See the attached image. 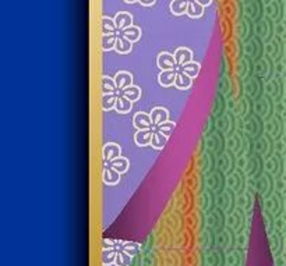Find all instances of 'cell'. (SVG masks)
Wrapping results in <instances>:
<instances>
[{"instance_id": "7402d4cb", "label": "cell", "mask_w": 286, "mask_h": 266, "mask_svg": "<svg viewBox=\"0 0 286 266\" xmlns=\"http://www.w3.org/2000/svg\"><path fill=\"white\" fill-rule=\"evenodd\" d=\"M186 14H187L190 18H200L204 14V7L200 6L196 1H193V0H188Z\"/></svg>"}, {"instance_id": "ac0fdd59", "label": "cell", "mask_w": 286, "mask_h": 266, "mask_svg": "<svg viewBox=\"0 0 286 266\" xmlns=\"http://www.w3.org/2000/svg\"><path fill=\"white\" fill-rule=\"evenodd\" d=\"M188 0H172L169 10L173 16H183L186 14V9H187Z\"/></svg>"}, {"instance_id": "2e32d148", "label": "cell", "mask_w": 286, "mask_h": 266, "mask_svg": "<svg viewBox=\"0 0 286 266\" xmlns=\"http://www.w3.org/2000/svg\"><path fill=\"white\" fill-rule=\"evenodd\" d=\"M129 166H130L129 160L126 157H123V156H119V157H116V159H113V160L109 162V167H112L113 170H116L119 174L126 173L129 170Z\"/></svg>"}, {"instance_id": "d6986e66", "label": "cell", "mask_w": 286, "mask_h": 266, "mask_svg": "<svg viewBox=\"0 0 286 266\" xmlns=\"http://www.w3.org/2000/svg\"><path fill=\"white\" fill-rule=\"evenodd\" d=\"M182 73H185L186 76H188L190 78H196L200 74V70H201V64L197 63V62H188L185 66L180 67Z\"/></svg>"}, {"instance_id": "cb8c5ba5", "label": "cell", "mask_w": 286, "mask_h": 266, "mask_svg": "<svg viewBox=\"0 0 286 266\" xmlns=\"http://www.w3.org/2000/svg\"><path fill=\"white\" fill-rule=\"evenodd\" d=\"M133 264V256L127 255L124 251L116 250V255H115V264L116 266H130Z\"/></svg>"}, {"instance_id": "ba28073f", "label": "cell", "mask_w": 286, "mask_h": 266, "mask_svg": "<svg viewBox=\"0 0 286 266\" xmlns=\"http://www.w3.org/2000/svg\"><path fill=\"white\" fill-rule=\"evenodd\" d=\"M102 181L106 186H116L120 181V174L116 170H113L112 167L106 166L102 170Z\"/></svg>"}, {"instance_id": "4fadbf2b", "label": "cell", "mask_w": 286, "mask_h": 266, "mask_svg": "<svg viewBox=\"0 0 286 266\" xmlns=\"http://www.w3.org/2000/svg\"><path fill=\"white\" fill-rule=\"evenodd\" d=\"M173 85L177 89H180V91H186V89H188L193 85V78H190L185 73H182V71H177Z\"/></svg>"}, {"instance_id": "d4e9b609", "label": "cell", "mask_w": 286, "mask_h": 266, "mask_svg": "<svg viewBox=\"0 0 286 266\" xmlns=\"http://www.w3.org/2000/svg\"><path fill=\"white\" fill-rule=\"evenodd\" d=\"M116 96L115 94H106V95H102L101 98V108L103 111H110L115 109V100H116Z\"/></svg>"}, {"instance_id": "30bf717a", "label": "cell", "mask_w": 286, "mask_h": 266, "mask_svg": "<svg viewBox=\"0 0 286 266\" xmlns=\"http://www.w3.org/2000/svg\"><path fill=\"white\" fill-rule=\"evenodd\" d=\"M113 49H115L119 55H129V53L132 52L133 44L130 41H127L126 38H123L121 35H118Z\"/></svg>"}, {"instance_id": "4dcf8cb0", "label": "cell", "mask_w": 286, "mask_h": 266, "mask_svg": "<svg viewBox=\"0 0 286 266\" xmlns=\"http://www.w3.org/2000/svg\"><path fill=\"white\" fill-rule=\"evenodd\" d=\"M124 1H126L127 4H133V3H135L137 0H124Z\"/></svg>"}, {"instance_id": "44dd1931", "label": "cell", "mask_w": 286, "mask_h": 266, "mask_svg": "<svg viewBox=\"0 0 286 266\" xmlns=\"http://www.w3.org/2000/svg\"><path fill=\"white\" fill-rule=\"evenodd\" d=\"M101 89H102V95H106V94H116L118 92V88L115 85V81L113 78L108 77V76H103L101 78Z\"/></svg>"}, {"instance_id": "8fae6325", "label": "cell", "mask_w": 286, "mask_h": 266, "mask_svg": "<svg viewBox=\"0 0 286 266\" xmlns=\"http://www.w3.org/2000/svg\"><path fill=\"white\" fill-rule=\"evenodd\" d=\"M151 137H152V130H137V133L134 134V142L138 146H147L151 142Z\"/></svg>"}, {"instance_id": "6da1fadb", "label": "cell", "mask_w": 286, "mask_h": 266, "mask_svg": "<svg viewBox=\"0 0 286 266\" xmlns=\"http://www.w3.org/2000/svg\"><path fill=\"white\" fill-rule=\"evenodd\" d=\"M156 66L159 67L161 71H165V70H176L177 67L173 55H170V53H168V52H162L161 55L158 56V59H156Z\"/></svg>"}, {"instance_id": "603a6c76", "label": "cell", "mask_w": 286, "mask_h": 266, "mask_svg": "<svg viewBox=\"0 0 286 266\" xmlns=\"http://www.w3.org/2000/svg\"><path fill=\"white\" fill-rule=\"evenodd\" d=\"M118 248H103L102 255H101V262L103 266H110L115 264V255H116Z\"/></svg>"}, {"instance_id": "4316f807", "label": "cell", "mask_w": 286, "mask_h": 266, "mask_svg": "<svg viewBox=\"0 0 286 266\" xmlns=\"http://www.w3.org/2000/svg\"><path fill=\"white\" fill-rule=\"evenodd\" d=\"M175 128H176V124H175V123H170L169 120H168L166 123H162L161 125H158V127H156V131H159V133L164 134L165 137L169 138V137L173 134Z\"/></svg>"}, {"instance_id": "52a82bcc", "label": "cell", "mask_w": 286, "mask_h": 266, "mask_svg": "<svg viewBox=\"0 0 286 266\" xmlns=\"http://www.w3.org/2000/svg\"><path fill=\"white\" fill-rule=\"evenodd\" d=\"M113 81H115L116 88L121 91V89L127 88V87L133 85V76L129 71H119V73L115 76Z\"/></svg>"}, {"instance_id": "5b68a950", "label": "cell", "mask_w": 286, "mask_h": 266, "mask_svg": "<svg viewBox=\"0 0 286 266\" xmlns=\"http://www.w3.org/2000/svg\"><path fill=\"white\" fill-rule=\"evenodd\" d=\"M113 22H115V27H116V31H121L127 27L133 25V16L130 13H126V11H120L113 18Z\"/></svg>"}, {"instance_id": "7c38bea8", "label": "cell", "mask_w": 286, "mask_h": 266, "mask_svg": "<svg viewBox=\"0 0 286 266\" xmlns=\"http://www.w3.org/2000/svg\"><path fill=\"white\" fill-rule=\"evenodd\" d=\"M133 109V103L129 99H126L123 95H119L116 96V100H115V110L119 111L120 114H127L130 113Z\"/></svg>"}, {"instance_id": "7a4b0ae2", "label": "cell", "mask_w": 286, "mask_h": 266, "mask_svg": "<svg viewBox=\"0 0 286 266\" xmlns=\"http://www.w3.org/2000/svg\"><path fill=\"white\" fill-rule=\"evenodd\" d=\"M133 124L137 130H148L152 127V123H151V119H150V114L148 113H144V111H138L134 114L133 117Z\"/></svg>"}, {"instance_id": "e0dca14e", "label": "cell", "mask_w": 286, "mask_h": 266, "mask_svg": "<svg viewBox=\"0 0 286 266\" xmlns=\"http://www.w3.org/2000/svg\"><path fill=\"white\" fill-rule=\"evenodd\" d=\"M121 95L126 99L130 100L132 103H134V102L140 100V98H141V89L138 88V87H135V85H130L127 88L121 89Z\"/></svg>"}, {"instance_id": "484cf974", "label": "cell", "mask_w": 286, "mask_h": 266, "mask_svg": "<svg viewBox=\"0 0 286 266\" xmlns=\"http://www.w3.org/2000/svg\"><path fill=\"white\" fill-rule=\"evenodd\" d=\"M101 31H102V35H106V33H116V27H115L113 18H109V17L103 16L102 20H101Z\"/></svg>"}, {"instance_id": "f1b7e54d", "label": "cell", "mask_w": 286, "mask_h": 266, "mask_svg": "<svg viewBox=\"0 0 286 266\" xmlns=\"http://www.w3.org/2000/svg\"><path fill=\"white\" fill-rule=\"evenodd\" d=\"M141 6H145V7H150V6H152L155 4V1L156 0H137Z\"/></svg>"}, {"instance_id": "f546056e", "label": "cell", "mask_w": 286, "mask_h": 266, "mask_svg": "<svg viewBox=\"0 0 286 266\" xmlns=\"http://www.w3.org/2000/svg\"><path fill=\"white\" fill-rule=\"evenodd\" d=\"M193 1H196L200 6H202V7H208L209 4L212 3V0H193Z\"/></svg>"}, {"instance_id": "ffe728a7", "label": "cell", "mask_w": 286, "mask_h": 266, "mask_svg": "<svg viewBox=\"0 0 286 266\" xmlns=\"http://www.w3.org/2000/svg\"><path fill=\"white\" fill-rule=\"evenodd\" d=\"M116 38H118V33H106V35H102V36H101V47H102V50H103V52L113 50L115 42H116Z\"/></svg>"}, {"instance_id": "9c48e42d", "label": "cell", "mask_w": 286, "mask_h": 266, "mask_svg": "<svg viewBox=\"0 0 286 266\" xmlns=\"http://www.w3.org/2000/svg\"><path fill=\"white\" fill-rule=\"evenodd\" d=\"M176 70H165V71H161L159 76H158V82L161 87L164 88H169L173 85L175 82V78H176Z\"/></svg>"}, {"instance_id": "9a60e30c", "label": "cell", "mask_w": 286, "mask_h": 266, "mask_svg": "<svg viewBox=\"0 0 286 266\" xmlns=\"http://www.w3.org/2000/svg\"><path fill=\"white\" fill-rule=\"evenodd\" d=\"M168 140H169L168 137H165L164 134H161L159 131L155 130V131H152V137H151L150 145L156 151H162L166 146V144H168Z\"/></svg>"}, {"instance_id": "3957f363", "label": "cell", "mask_w": 286, "mask_h": 266, "mask_svg": "<svg viewBox=\"0 0 286 266\" xmlns=\"http://www.w3.org/2000/svg\"><path fill=\"white\" fill-rule=\"evenodd\" d=\"M150 119H151L152 125L158 127V125H161L162 123H166L169 120V111L166 110L165 108L158 106V108H154L152 111L150 113Z\"/></svg>"}, {"instance_id": "277c9868", "label": "cell", "mask_w": 286, "mask_h": 266, "mask_svg": "<svg viewBox=\"0 0 286 266\" xmlns=\"http://www.w3.org/2000/svg\"><path fill=\"white\" fill-rule=\"evenodd\" d=\"M102 156H103V160L105 162H110V160H113V159L121 156V148L118 144L108 142V144H105V146L102 148Z\"/></svg>"}, {"instance_id": "8992f818", "label": "cell", "mask_w": 286, "mask_h": 266, "mask_svg": "<svg viewBox=\"0 0 286 266\" xmlns=\"http://www.w3.org/2000/svg\"><path fill=\"white\" fill-rule=\"evenodd\" d=\"M175 62H176V66L177 67H182L185 66L186 63L188 62H191L193 60V52L188 49V47H177L176 50H175Z\"/></svg>"}, {"instance_id": "5bb4252c", "label": "cell", "mask_w": 286, "mask_h": 266, "mask_svg": "<svg viewBox=\"0 0 286 266\" xmlns=\"http://www.w3.org/2000/svg\"><path fill=\"white\" fill-rule=\"evenodd\" d=\"M120 35L123 38H126L127 41H130L132 44H134V42H137V41L140 39V36H141V30H140L138 27H135V25H130V27L121 30Z\"/></svg>"}, {"instance_id": "83f0119b", "label": "cell", "mask_w": 286, "mask_h": 266, "mask_svg": "<svg viewBox=\"0 0 286 266\" xmlns=\"http://www.w3.org/2000/svg\"><path fill=\"white\" fill-rule=\"evenodd\" d=\"M121 251H124L127 255L130 256H135L138 254V251H140V245L137 244V243H121Z\"/></svg>"}]
</instances>
